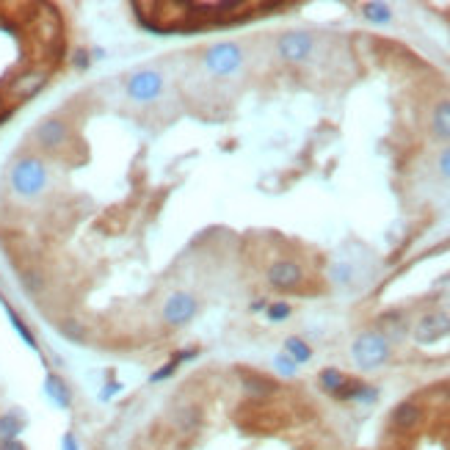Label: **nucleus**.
<instances>
[{"label": "nucleus", "mask_w": 450, "mask_h": 450, "mask_svg": "<svg viewBox=\"0 0 450 450\" xmlns=\"http://www.w3.org/2000/svg\"><path fill=\"white\" fill-rule=\"evenodd\" d=\"M351 356L362 371H375L390 359V340L381 331H362L351 346Z\"/></svg>", "instance_id": "1"}, {"label": "nucleus", "mask_w": 450, "mask_h": 450, "mask_svg": "<svg viewBox=\"0 0 450 450\" xmlns=\"http://www.w3.org/2000/svg\"><path fill=\"white\" fill-rule=\"evenodd\" d=\"M48 185V169L39 158H23L11 169V188L20 197H39Z\"/></svg>", "instance_id": "2"}, {"label": "nucleus", "mask_w": 450, "mask_h": 450, "mask_svg": "<svg viewBox=\"0 0 450 450\" xmlns=\"http://www.w3.org/2000/svg\"><path fill=\"white\" fill-rule=\"evenodd\" d=\"M241 64H243V50L235 42H219L204 53V67L216 77L232 75L235 70H241Z\"/></svg>", "instance_id": "3"}, {"label": "nucleus", "mask_w": 450, "mask_h": 450, "mask_svg": "<svg viewBox=\"0 0 450 450\" xmlns=\"http://www.w3.org/2000/svg\"><path fill=\"white\" fill-rule=\"evenodd\" d=\"M276 50H279V55H282L285 61L301 64V61H307V58L312 55V50H315V39H312L309 33H304V31H287V33L279 36Z\"/></svg>", "instance_id": "4"}, {"label": "nucleus", "mask_w": 450, "mask_h": 450, "mask_svg": "<svg viewBox=\"0 0 450 450\" xmlns=\"http://www.w3.org/2000/svg\"><path fill=\"white\" fill-rule=\"evenodd\" d=\"M163 92V75L155 70H141L127 80V94L136 102H152Z\"/></svg>", "instance_id": "5"}, {"label": "nucleus", "mask_w": 450, "mask_h": 450, "mask_svg": "<svg viewBox=\"0 0 450 450\" xmlns=\"http://www.w3.org/2000/svg\"><path fill=\"white\" fill-rule=\"evenodd\" d=\"M450 334V315L448 312H428L423 315L417 326H415V340L420 343V346H431V343H437V340H442V337H448Z\"/></svg>", "instance_id": "6"}, {"label": "nucleus", "mask_w": 450, "mask_h": 450, "mask_svg": "<svg viewBox=\"0 0 450 450\" xmlns=\"http://www.w3.org/2000/svg\"><path fill=\"white\" fill-rule=\"evenodd\" d=\"M197 315V299L191 293H172L163 304V321L169 326H185Z\"/></svg>", "instance_id": "7"}, {"label": "nucleus", "mask_w": 450, "mask_h": 450, "mask_svg": "<svg viewBox=\"0 0 450 450\" xmlns=\"http://www.w3.org/2000/svg\"><path fill=\"white\" fill-rule=\"evenodd\" d=\"M45 86H48V72H45V70H28V72H23V75H17L11 80L9 92H11L14 100H31V97H36Z\"/></svg>", "instance_id": "8"}, {"label": "nucleus", "mask_w": 450, "mask_h": 450, "mask_svg": "<svg viewBox=\"0 0 450 450\" xmlns=\"http://www.w3.org/2000/svg\"><path fill=\"white\" fill-rule=\"evenodd\" d=\"M301 279H304V271H301L299 263L293 260H279L268 268V282L274 285L276 290H293L299 287Z\"/></svg>", "instance_id": "9"}, {"label": "nucleus", "mask_w": 450, "mask_h": 450, "mask_svg": "<svg viewBox=\"0 0 450 450\" xmlns=\"http://www.w3.org/2000/svg\"><path fill=\"white\" fill-rule=\"evenodd\" d=\"M67 136H70V130H67V122H61V119H45L42 125L36 127V141L45 150L61 147L67 141Z\"/></svg>", "instance_id": "10"}, {"label": "nucleus", "mask_w": 450, "mask_h": 450, "mask_svg": "<svg viewBox=\"0 0 450 450\" xmlns=\"http://www.w3.org/2000/svg\"><path fill=\"white\" fill-rule=\"evenodd\" d=\"M45 395H48V400H50L55 409H70L72 406V393H70V387H67V381L61 375L48 373V378H45Z\"/></svg>", "instance_id": "11"}, {"label": "nucleus", "mask_w": 450, "mask_h": 450, "mask_svg": "<svg viewBox=\"0 0 450 450\" xmlns=\"http://www.w3.org/2000/svg\"><path fill=\"white\" fill-rule=\"evenodd\" d=\"M420 417H423V412H420V406H417V403H412V400L400 403L398 409L393 412V423H395V428H400V431H412V428H417Z\"/></svg>", "instance_id": "12"}, {"label": "nucleus", "mask_w": 450, "mask_h": 450, "mask_svg": "<svg viewBox=\"0 0 450 450\" xmlns=\"http://www.w3.org/2000/svg\"><path fill=\"white\" fill-rule=\"evenodd\" d=\"M431 130L439 141H450V100H439L431 114Z\"/></svg>", "instance_id": "13"}, {"label": "nucleus", "mask_w": 450, "mask_h": 450, "mask_svg": "<svg viewBox=\"0 0 450 450\" xmlns=\"http://www.w3.org/2000/svg\"><path fill=\"white\" fill-rule=\"evenodd\" d=\"M23 428H26V417H23L20 412H6V415L0 417V445L20 439Z\"/></svg>", "instance_id": "14"}, {"label": "nucleus", "mask_w": 450, "mask_h": 450, "mask_svg": "<svg viewBox=\"0 0 450 450\" xmlns=\"http://www.w3.org/2000/svg\"><path fill=\"white\" fill-rule=\"evenodd\" d=\"M243 390H246V395H251V398L263 400V398H268V395H274L276 384L271 378H265V375L243 373Z\"/></svg>", "instance_id": "15"}, {"label": "nucleus", "mask_w": 450, "mask_h": 450, "mask_svg": "<svg viewBox=\"0 0 450 450\" xmlns=\"http://www.w3.org/2000/svg\"><path fill=\"white\" fill-rule=\"evenodd\" d=\"M285 353H287L296 365H304V362L312 359V349H309L301 337H287V340H285Z\"/></svg>", "instance_id": "16"}, {"label": "nucleus", "mask_w": 450, "mask_h": 450, "mask_svg": "<svg viewBox=\"0 0 450 450\" xmlns=\"http://www.w3.org/2000/svg\"><path fill=\"white\" fill-rule=\"evenodd\" d=\"M318 381H321V387H324L326 393H337L343 384H346V375L340 373L337 368H326V371H321V375H318Z\"/></svg>", "instance_id": "17"}, {"label": "nucleus", "mask_w": 450, "mask_h": 450, "mask_svg": "<svg viewBox=\"0 0 450 450\" xmlns=\"http://www.w3.org/2000/svg\"><path fill=\"white\" fill-rule=\"evenodd\" d=\"M365 20H371L375 26H384V23L393 20V11H390L387 3H368L365 6Z\"/></svg>", "instance_id": "18"}, {"label": "nucleus", "mask_w": 450, "mask_h": 450, "mask_svg": "<svg viewBox=\"0 0 450 450\" xmlns=\"http://www.w3.org/2000/svg\"><path fill=\"white\" fill-rule=\"evenodd\" d=\"M6 312H9V321H11V326H14V331L23 337V343H26L31 351H39V346H36V340H33V334H31V329H28L23 321H20V315L11 309V307H6Z\"/></svg>", "instance_id": "19"}, {"label": "nucleus", "mask_w": 450, "mask_h": 450, "mask_svg": "<svg viewBox=\"0 0 450 450\" xmlns=\"http://www.w3.org/2000/svg\"><path fill=\"white\" fill-rule=\"evenodd\" d=\"M274 365H276V371H279L282 375H287V378H293V375H296V371H299V365H296V362H293L287 353H279V356L274 359Z\"/></svg>", "instance_id": "20"}, {"label": "nucleus", "mask_w": 450, "mask_h": 450, "mask_svg": "<svg viewBox=\"0 0 450 450\" xmlns=\"http://www.w3.org/2000/svg\"><path fill=\"white\" fill-rule=\"evenodd\" d=\"M381 326H384L387 331L393 329V337H400V334H403V324H400L398 312H387V315H381Z\"/></svg>", "instance_id": "21"}, {"label": "nucleus", "mask_w": 450, "mask_h": 450, "mask_svg": "<svg viewBox=\"0 0 450 450\" xmlns=\"http://www.w3.org/2000/svg\"><path fill=\"white\" fill-rule=\"evenodd\" d=\"M287 315H290V304H285V301H279V304H271V307H268V321H274V324L285 321Z\"/></svg>", "instance_id": "22"}, {"label": "nucleus", "mask_w": 450, "mask_h": 450, "mask_svg": "<svg viewBox=\"0 0 450 450\" xmlns=\"http://www.w3.org/2000/svg\"><path fill=\"white\" fill-rule=\"evenodd\" d=\"M125 390V384L122 381H116V378H111L108 384H105V390H100V400H111L114 395H119Z\"/></svg>", "instance_id": "23"}, {"label": "nucleus", "mask_w": 450, "mask_h": 450, "mask_svg": "<svg viewBox=\"0 0 450 450\" xmlns=\"http://www.w3.org/2000/svg\"><path fill=\"white\" fill-rule=\"evenodd\" d=\"M177 368H180V362H177V359H169V362H166V365L160 368V371H155V373H152V381H163V378L175 375Z\"/></svg>", "instance_id": "24"}, {"label": "nucleus", "mask_w": 450, "mask_h": 450, "mask_svg": "<svg viewBox=\"0 0 450 450\" xmlns=\"http://www.w3.org/2000/svg\"><path fill=\"white\" fill-rule=\"evenodd\" d=\"M439 175L450 182V147H445L442 155H439Z\"/></svg>", "instance_id": "25"}, {"label": "nucleus", "mask_w": 450, "mask_h": 450, "mask_svg": "<svg viewBox=\"0 0 450 450\" xmlns=\"http://www.w3.org/2000/svg\"><path fill=\"white\" fill-rule=\"evenodd\" d=\"M434 287H437V290H442V301H445V304L450 307V276H445V279H439V282H437Z\"/></svg>", "instance_id": "26"}, {"label": "nucleus", "mask_w": 450, "mask_h": 450, "mask_svg": "<svg viewBox=\"0 0 450 450\" xmlns=\"http://www.w3.org/2000/svg\"><path fill=\"white\" fill-rule=\"evenodd\" d=\"M61 450H80L77 448V439L72 434H64V437H61Z\"/></svg>", "instance_id": "27"}, {"label": "nucleus", "mask_w": 450, "mask_h": 450, "mask_svg": "<svg viewBox=\"0 0 450 450\" xmlns=\"http://www.w3.org/2000/svg\"><path fill=\"white\" fill-rule=\"evenodd\" d=\"M75 67H80V70H86V67H89V55H86L83 50L75 53Z\"/></svg>", "instance_id": "28"}, {"label": "nucleus", "mask_w": 450, "mask_h": 450, "mask_svg": "<svg viewBox=\"0 0 450 450\" xmlns=\"http://www.w3.org/2000/svg\"><path fill=\"white\" fill-rule=\"evenodd\" d=\"M0 450H28V448L23 445V442H20V439H14V442H3V445H0Z\"/></svg>", "instance_id": "29"}, {"label": "nucleus", "mask_w": 450, "mask_h": 450, "mask_svg": "<svg viewBox=\"0 0 450 450\" xmlns=\"http://www.w3.org/2000/svg\"><path fill=\"white\" fill-rule=\"evenodd\" d=\"M251 309H254V312H257V309H265V301H254Z\"/></svg>", "instance_id": "30"}, {"label": "nucleus", "mask_w": 450, "mask_h": 450, "mask_svg": "<svg viewBox=\"0 0 450 450\" xmlns=\"http://www.w3.org/2000/svg\"><path fill=\"white\" fill-rule=\"evenodd\" d=\"M9 116H11V111H3V114H0V125H3V122H6Z\"/></svg>", "instance_id": "31"}, {"label": "nucleus", "mask_w": 450, "mask_h": 450, "mask_svg": "<svg viewBox=\"0 0 450 450\" xmlns=\"http://www.w3.org/2000/svg\"><path fill=\"white\" fill-rule=\"evenodd\" d=\"M445 395H448V400H450V384L445 387Z\"/></svg>", "instance_id": "32"}]
</instances>
